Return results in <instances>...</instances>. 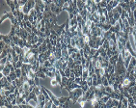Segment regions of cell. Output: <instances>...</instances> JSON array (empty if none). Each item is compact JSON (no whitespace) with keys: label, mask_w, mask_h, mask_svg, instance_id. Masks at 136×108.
I'll list each match as a JSON object with an SVG mask.
<instances>
[{"label":"cell","mask_w":136,"mask_h":108,"mask_svg":"<svg viewBox=\"0 0 136 108\" xmlns=\"http://www.w3.org/2000/svg\"><path fill=\"white\" fill-rule=\"evenodd\" d=\"M118 104H119V100H118V99H112L111 107H118Z\"/></svg>","instance_id":"cell-28"},{"label":"cell","mask_w":136,"mask_h":108,"mask_svg":"<svg viewBox=\"0 0 136 108\" xmlns=\"http://www.w3.org/2000/svg\"><path fill=\"white\" fill-rule=\"evenodd\" d=\"M119 55H120V53L115 54V55H113L111 58H109V64L113 65V66H116L117 61H118V59H119Z\"/></svg>","instance_id":"cell-9"},{"label":"cell","mask_w":136,"mask_h":108,"mask_svg":"<svg viewBox=\"0 0 136 108\" xmlns=\"http://www.w3.org/2000/svg\"><path fill=\"white\" fill-rule=\"evenodd\" d=\"M122 102H123V108H127V107H128V100H127V98L123 97V99H122Z\"/></svg>","instance_id":"cell-22"},{"label":"cell","mask_w":136,"mask_h":108,"mask_svg":"<svg viewBox=\"0 0 136 108\" xmlns=\"http://www.w3.org/2000/svg\"><path fill=\"white\" fill-rule=\"evenodd\" d=\"M113 91H114V89H113V87H112V86L108 85V86H106V87H105V92H106V94H107V95H111V94L113 93Z\"/></svg>","instance_id":"cell-20"},{"label":"cell","mask_w":136,"mask_h":108,"mask_svg":"<svg viewBox=\"0 0 136 108\" xmlns=\"http://www.w3.org/2000/svg\"><path fill=\"white\" fill-rule=\"evenodd\" d=\"M103 48L105 49V50H107L108 48H109V40H105L104 42H103V43H102V45H101Z\"/></svg>","instance_id":"cell-25"},{"label":"cell","mask_w":136,"mask_h":108,"mask_svg":"<svg viewBox=\"0 0 136 108\" xmlns=\"http://www.w3.org/2000/svg\"><path fill=\"white\" fill-rule=\"evenodd\" d=\"M36 97V94L32 91V92H30V94H29V95L25 99V101H26V103H29V101L31 100V99H34V98Z\"/></svg>","instance_id":"cell-17"},{"label":"cell","mask_w":136,"mask_h":108,"mask_svg":"<svg viewBox=\"0 0 136 108\" xmlns=\"http://www.w3.org/2000/svg\"><path fill=\"white\" fill-rule=\"evenodd\" d=\"M27 2H28V1H26V0H23V1H18V5H19L20 7H23Z\"/></svg>","instance_id":"cell-35"},{"label":"cell","mask_w":136,"mask_h":108,"mask_svg":"<svg viewBox=\"0 0 136 108\" xmlns=\"http://www.w3.org/2000/svg\"><path fill=\"white\" fill-rule=\"evenodd\" d=\"M68 79H69V77H67V76H62V84L60 85L61 90H62V89H64V88H66V86H67V82H68Z\"/></svg>","instance_id":"cell-14"},{"label":"cell","mask_w":136,"mask_h":108,"mask_svg":"<svg viewBox=\"0 0 136 108\" xmlns=\"http://www.w3.org/2000/svg\"><path fill=\"white\" fill-rule=\"evenodd\" d=\"M110 99V95H103V97H101V99H100V102H101V104H102V103H106L107 101H108V99Z\"/></svg>","instance_id":"cell-18"},{"label":"cell","mask_w":136,"mask_h":108,"mask_svg":"<svg viewBox=\"0 0 136 108\" xmlns=\"http://www.w3.org/2000/svg\"><path fill=\"white\" fill-rule=\"evenodd\" d=\"M18 78V76H17V73H16V71H11V73L7 76V79H8V81L9 82H13V81H15L16 79Z\"/></svg>","instance_id":"cell-13"},{"label":"cell","mask_w":136,"mask_h":108,"mask_svg":"<svg viewBox=\"0 0 136 108\" xmlns=\"http://www.w3.org/2000/svg\"><path fill=\"white\" fill-rule=\"evenodd\" d=\"M114 73H115V66L109 64L108 68H107V69H105V73H104V75H105V77H106L107 79H109V78H110V76L112 75Z\"/></svg>","instance_id":"cell-6"},{"label":"cell","mask_w":136,"mask_h":108,"mask_svg":"<svg viewBox=\"0 0 136 108\" xmlns=\"http://www.w3.org/2000/svg\"><path fill=\"white\" fill-rule=\"evenodd\" d=\"M82 81H83V79H82V76H81V77H75V82L76 84H79V85H81Z\"/></svg>","instance_id":"cell-33"},{"label":"cell","mask_w":136,"mask_h":108,"mask_svg":"<svg viewBox=\"0 0 136 108\" xmlns=\"http://www.w3.org/2000/svg\"><path fill=\"white\" fill-rule=\"evenodd\" d=\"M102 30H101V28H100V27H97V26H95L92 30H91V32L89 33V37H101V34H102Z\"/></svg>","instance_id":"cell-4"},{"label":"cell","mask_w":136,"mask_h":108,"mask_svg":"<svg viewBox=\"0 0 136 108\" xmlns=\"http://www.w3.org/2000/svg\"><path fill=\"white\" fill-rule=\"evenodd\" d=\"M62 58H64L66 61H68V60H69L70 54H69L68 47H64V48H62Z\"/></svg>","instance_id":"cell-10"},{"label":"cell","mask_w":136,"mask_h":108,"mask_svg":"<svg viewBox=\"0 0 136 108\" xmlns=\"http://www.w3.org/2000/svg\"><path fill=\"white\" fill-rule=\"evenodd\" d=\"M56 60H57V59H56V57H55V55H54V54H51V55H50V57L48 58V61L50 62L52 65L56 62Z\"/></svg>","instance_id":"cell-24"},{"label":"cell","mask_w":136,"mask_h":108,"mask_svg":"<svg viewBox=\"0 0 136 108\" xmlns=\"http://www.w3.org/2000/svg\"><path fill=\"white\" fill-rule=\"evenodd\" d=\"M36 6V2L33 1V0H28V2L22 7V10H23V13L24 15H29V13L31 12L32 9H34Z\"/></svg>","instance_id":"cell-2"},{"label":"cell","mask_w":136,"mask_h":108,"mask_svg":"<svg viewBox=\"0 0 136 108\" xmlns=\"http://www.w3.org/2000/svg\"><path fill=\"white\" fill-rule=\"evenodd\" d=\"M1 40L6 43V44H11V43H12V37L10 35H6V36H4V35H1Z\"/></svg>","instance_id":"cell-11"},{"label":"cell","mask_w":136,"mask_h":108,"mask_svg":"<svg viewBox=\"0 0 136 108\" xmlns=\"http://www.w3.org/2000/svg\"><path fill=\"white\" fill-rule=\"evenodd\" d=\"M65 28H66V23H64V24H62V25H57V24L54 25L53 28H52V30L56 33V35L58 36V37H60V36L64 33Z\"/></svg>","instance_id":"cell-5"},{"label":"cell","mask_w":136,"mask_h":108,"mask_svg":"<svg viewBox=\"0 0 136 108\" xmlns=\"http://www.w3.org/2000/svg\"><path fill=\"white\" fill-rule=\"evenodd\" d=\"M42 67H44V68H51V67H53V65L48 61V60H46V61H44V64H42L41 65Z\"/></svg>","instance_id":"cell-23"},{"label":"cell","mask_w":136,"mask_h":108,"mask_svg":"<svg viewBox=\"0 0 136 108\" xmlns=\"http://www.w3.org/2000/svg\"><path fill=\"white\" fill-rule=\"evenodd\" d=\"M59 99V101H60V103H61V104H63V103H65L67 100H69V99H70V97H69V98L63 97V98H60V99ZM60 107H61V105H60Z\"/></svg>","instance_id":"cell-30"},{"label":"cell","mask_w":136,"mask_h":108,"mask_svg":"<svg viewBox=\"0 0 136 108\" xmlns=\"http://www.w3.org/2000/svg\"><path fill=\"white\" fill-rule=\"evenodd\" d=\"M88 77H89V71H88V69H83L82 79H83V80H87Z\"/></svg>","instance_id":"cell-19"},{"label":"cell","mask_w":136,"mask_h":108,"mask_svg":"<svg viewBox=\"0 0 136 108\" xmlns=\"http://www.w3.org/2000/svg\"><path fill=\"white\" fill-rule=\"evenodd\" d=\"M70 73H71V69H70L69 67L65 69V76L67 77H70Z\"/></svg>","instance_id":"cell-29"},{"label":"cell","mask_w":136,"mask_h":108,"mask_svg":"<svg viewBox=\"0 0 136 108\" xmlns=\"http://www.w3.org/2000/svg\"><path fill=\"white\" fill-rule=\"evenodd\" d=\"M36 76L37 77H39V78H43V79H44L45 77H46V74H45V73H44L43 70H39V71H37L36 73Z\"/></svg>","instance_id":"cell-16"},{"label":"cell","mask_w":136,"mask_h":108,"mask_svg":"<svg viewBox=\"0 0 136 108\" xmlns=\"http://www.w3.org/2000/svg\"><path fill=\"white\" fill-rule=\"evenodd\" d=\"M54 4L56 5V7H63L65 1H61V0H57V1H53Z\"/></svg>","instance_id":"cell-26"},{"label":"cell","mask_w":136,"mask_h":108,"mask_svg":"<svg viewBox=\"0 0 136 108\" xmlns=\"http://www.w3.org/2000/svg\"><path fill=\"white\" fill-rule=\"evenodd\" d=\"M69 93H70V98L71 99H73V100H76V101H77V99L80 97H82V95H84V92H83V90L81 88H76V89L72 90V91H70Z\"/></svg>","instance_id":"cell-1"},{"label":"cell","mask_w":136,"mask_h":108,"mask_svg":"<svg viewBox=\"0 0 136 108\" xmlns=\"http://www.w3.org/2000/svg\"><path fill=\"white\" fill-rule=\"evenodd\" d=\"M127 40L122 37V36H120L119 38H117V47H118V50L120 51V53L123 51V49L125 48V46H126V43H127Z\"/></svg>","instance_id":"cell-3"},{"label":"cell","mask_w":136,"mask_h":108,"mask_svg":"<svg viewBox=\"0 0 136 108\" xmlns=\"http://www.w3.org/2000/svg\"><path fill=\"white\" fill-rule=\"evenodd\" d=\"M50 83H51L52 86H57V85H59V83H58V81L56 80L55 77H53V78L51 79V82H50Z\"/></svg>","instance_id":"cell-34"},{"label":"cell","mask_w":136,"mask_h":108,"mask_svg":"<svg viewBox=\"0 0 136 108\" xmlns=\"http://www.w3.org/2000/svg\"><path fill=\"white\" fill-rule=\"evenodd\" d=\"M62 12H63V9H62V7H57V8H56V10H55V12H54L53 14H55L56 16H58L59 14H61V13H62Z\"/></svg>","instance_id":"cell-31"},{"label":"cell","mask_w":136,"mask_h":108,"mask_svg":"<svg viewBox=\"0 0 136 108\" xmlns=\"http://www.w3.org/2000/svg\"><path fill=\"white\" fill-rule=\"evenodd\" d=\"M86 81H87V84H88L89 88L93 86V76H89V77L87 78V80H86Z\"/></svg>","instance_id":"cell-27"},{"label":"cell","mask_w":136,"mask_h":108,"mask_svg":"<svg viewBox=\"0 0 136 108\" xmlns=\"http://www.w3.org/2000/svg\"><path fill=\"white\" fill-rule=\"evenodd\" d=\"M101 84L104 86V87H106V86H108L109 85V82H108V79L105 77V75H103L102 77H101Z\"/></svg>","instance_id":"cell-21"},{"label":"cell","mask_w":136,"mask_h":108,"mask_svg":"<svg viewBox=\"0 0 136 108\" xmlns=\"http://www.w3.org/2000/svg\"><path fill=\"white\" fill-rule=\"evenodd\" d=\"M53 101L52 100H49V101H46V103H45V105H44V108H49V107H51V106H53Z\"/></svg>","instance_id":"cell-32"},{"label":"cell","mask_w":136,"mask_h":108,"mask_svg":"<svg viewBox=\"0 0 136 108\" xmlns=\"http://www.w3.org/2000/svg\"><path fill=\"white\" fill-rule=\"evenodd\" d=\"M81 89L83 90L84 94H85V92H87V91H88L89 86H88L87 81H86V80H83V81H82V83H81Z\"/></svg>","instance_id":"cell-15"},{"label":"cell","mask_w":136,"mask_h":108,"mask_svg":"<svg viewBox=\"0 0 136 108\" xmlns=\"http://www.w3.org/2000/svg\"><path fill=\"white\" fill-rule=\"evenodd\" d=\"M135 83H136V79H135Z\"/></svg>","instance_id":"cell-36"},{"label":"cell","mask_w":136,"mask_h":108,"mask_svg":"<svg viewBox=\"0 0 136 108\" xmlns=\"http://www.w3.org/2000/svg\"><path fill=\"white\" fill-rule=\"evenodd\" d=\"M6 18H10V20H11V22H12V24L14 23V20H15V17H14V15L12 14V13H8V12H5L4 13V16H2L1 17V22H3L4 21V19H6Z\"/></svg>","instance_id":"cell-8"},{"label":"cell","mask_w":136,"mask_h":108,"mask_svg":"<svg viewBox=\"0 0 136 108\" xmlns=\"http://www.w3.org/2000/svg\"><path fill=\"white\" fill-rule=\"evenodd\" d=\"M1 73L4 74V76H8L10 73H11V68H10V66H9V63L7 62V64L5 65V68L1 70Z\"/></svg>","instance_id":"cell-12"},{"label":"cell","mask_w":136,"mask_h":108,"mask_svg":"<svg viewBox=\"0 0 136 108\" xmlns=\"http://www.w3.org/2000/svg\"><path fill=\"white\" fill-rule=\"evenodd\" d=\"M119 4H120V1H118V0H112V1H109V2H108V5H107V7H106L107 12L112 11V10L115 9L117 6H119Z\"/></svg>","instance_id":"cell-7"}]
</instances>
